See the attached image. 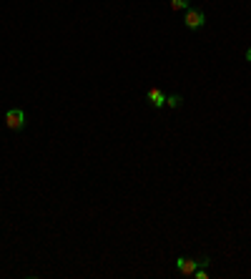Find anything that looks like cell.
I'll list each match as a JSON object with an SVG mask.
<instances>
[{
    "label": "cell",
    "instance_id": "1",
    "mask_svg": "<svg viewBox=\"0 0 251 279\" xmlns=\"http://www.w3.org/2000/svg\"><path fill=\"white\" fill-rule=\"evenodd\" d=\"M5 126H8L10 131L25 128V113H23L20 108H10V111L5 113Z\"/></svg>",
    "mask_w": 251,
    "mask_h": 279
},
{
    "label": "cell",
    "instance_id": "2",
    "mask_svg": "<svg viewBox=\"0 0 251 279\" xmlns=\"http://www.w3.org/2000/svg\"><path fill=\"white\" fill-rule=\"evenodd\" d=\"M184 23H186V28H191V31H199V28L206 23L203 10H199V8H188V10H186V18H184Z\"/></svg>",
    "mask_w": 251,
    "mask_h": 279
},
{
    "label": "cell",
    "instance_id": "3",
    "mask_svg": "<svg viewBox=\"0 0 251 279\" xmlns=\"http://www.w3.org/2000/svg\"><path fill=\"white\" fill-rule=\"evenodd\" d=\"M196 267H199V262H194V259H179V262H176V269H179L184 277L194 274V272H196Z\"/></svg>",
    "mask_w": 251,
    "mask_h": 279
},
{
    "label": "cell",
    "instance_id": "4",
    "mask_svg": "<svg viewBox=\"0 0 251 279\" xmlns=\"http://www.w3.org/2000/svg\"><path fill=\"white\" fill-rule=\"evenodd\" d=\"M149 101H151L156 108H164L166 106V96H164V91H158V88H151V91H149Z\"/></svg>",
    "mask_w": 251,
    "mask_h": 279
},
{
    "label": "cell",
    "instance_id": "5",
    "mask_svg": "<svg viewBox=\"0 0 251 279\" xmlns=\"http://www.w3.org/2000/svg\"><path fill=\"white\" fill-rule=\"evenodd\" d=\"M166 104H168L171 108H179V106L184 104V98H181L179 93H173V96H168V98H166Z\"/></svg>",
    "mask_w": 251,
    "mask_h": 279
},
{
    "label": "cell",
    "instance_id": "6",
    "mask_svg": "<svg viewBox=\"0 0 251 279\" xmlns=\"http://www.w3.org/2000/svg\"><path fill=\"white\" fill-rule=\"evenodd\" d=\"M173 10H188V0H171Z\"/></svg>",
    "mask_w": 251,
    "mask_h": 279
},
{
    "label": "cell",
    "instance_id": "7",
    "mask_svg": "<svg viewBox=\"0 0 251 279\" xmlns=\"http://www.w3.org/2000/svg\"><path fill=\"white\" fill-rule=\"evenodd\" d=\"M196 274V279H206V269H199V272H194Z\"/></svg>",
    "mask_w": 251,
    "mask_h": 279
},
{
    "label": "cell",
    "instance_id": "8",
    "mask_svg": "<svg viewBox=\"0 0 251 279\" xmlns=\"http://www.w3.org/2000/svg\"><path fill=\"white\" fill-rule=\"evenodd\" d=\"M246 58H249V61H251V48H249V51H246Z\"/></svg>",
    "mask_w": 251,
    "mask_h": 279
}]
</instances>
